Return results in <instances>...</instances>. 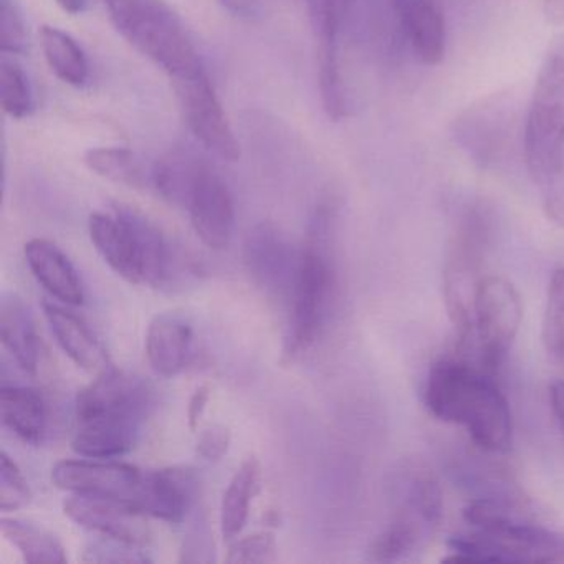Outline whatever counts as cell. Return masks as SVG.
<instances>
[{"label": "cell", "instance_id": "obj_1", "mask_svg": "<svg viewBox=\"0 0 564 564\" xmlns=\"http://www.w3.org/2000/svg\"><path fill=\"white\" fill-rule=\"evenodd\" d=\"M424 401L435 417L465 427L481 451H510V405L495 376L475 359L457 355L435 362L425 382Z\"/></svg>", "mask_w": 564, "mask_h": 564}, {"label": "cell", "instance_id": "obj_2", "mask_svg": "<svg viewBox=\"0 0 564 564\" xmlns=\"http://www.w3.org/2000/svg\"><path fill=\"white\" fill-rule=\"evenodd\" d=\"M524 167L544 216L564 229V34L547 45L527 107Z\"/></svg>", "mask_w": 564, "mask_h": 564}, {"label": "cell", "instance_id": "obj_3", "mask_svg": "<svg viewBox=\"0 0 564 564\" xmlns=\"http://www.w3.org/2000/svg\"><path fill=\"white\" fill-rule=\"evenodd\" d=\"M154 409V389L138 376L105 369L75 402L74 451L82 457L115 458L130 452Z\"/></svg>", "mask_w": 564, "mask_h": 564}, {"label": "cell", "instance_id": "obj_4", "mask_svg": "<svg viewBox=\"0 0 564 564\" xmlns=\"http://www.w3.org/2000/svg\"><path fill=\"white\" fill-rule=\"evenodd\" d=\"M464 520L471 533L447 541L452 563H564V534L524 520L490 498L470 501Z\"/></svg>", "mask_w": 564, "mask_h": 564}, {"label": "cell", "instance_id": "obj_5", "mask_svg": "<svg viewBox=\"0 0 564 564\" xmlns=\"http://www.w3.org/2000/svg\"><path fill=\"white\" fill-rule=\"evenodd\" d=\"M121 37L166 72L171 80L206 72L199 51L180 15L164 0H104Z\"/></svg>", "mask_w": 564, "mask_h": 564}, {"label": "cell", "instance_id": "obj_6", "mask_svg": "<svg viewBox=\"0 0 564 564\" xmlns=\"http://www.w3.org/2000/svg\"><path fill=\"white\" fill-rule=\"evenodd\" d=\"M335 210L329 204L316 207L310 219L308 236L300 253L299 272L290 295V323L285 339L289 359L312 348L332 306L335 273L328 256Z\"/></svg>", "mask_w": 564, "mask_h": 564}, {"label": "cell", "instance_id": "obj_7", "mask_svg": "<svg viewBox=\"0 0 564 564\" xmlns=\"http://www.w3.org/2000/svg\"><path fill=\"white\" fill-rule=\"evenodd\" d=\"M524 118L513 95H491L452 121L451 137L481 170L505 171L524 164Z\"/></svg>", "mask_w": 564, "mask_h": 564}, {"label": "cell", "instance_id": "obj_8", "mask_svg": "<svg viewBox=\"0 0 564 564\" xmlns=\"http://www.w3.org/2000/svg\"><path fill=\"white\" fill-rule=\"evenodd\" d=\"M490 234V217L481 207L465 210L444 270V300L448 318L457 329L458 352H474L475 296L480 275L481 253Z\"/></svg>", "mask_w": 564, "mask_h": 564}, {"label": "cell", "instance_id": "obj_9", "mask_svg": "<svg viewBox=\"0 0 564 564\" xmlns=\"http://www.w3.org/2000/svg\"><path fill=\"white\" fill-rule=\"evenodd\" d=\"M520 295L513 283L503 276H484L475 296L474 356L475 361L497 375L503 365L518 329H520Z\"/></svg>", "mask_w": 564, "mask_h": 564}, {"label": "cell", "instance_id": "obj_10", "mask_svg": "<svg viewBox=\"0 0 564 564\" xmlns=\"http://www.w3.org/2000/svg\"><path fill=\"white\" fill-rule=\"evenodd\" d=\"M144 470L110 458L62 460L52 468V480L62 490L91 497L113 498L137 508Z\"/></svg>", "mask_w": 564, "mask_h": 564}, {"label": "cell", "instance_id": "obj_11", "mask_svg": "<svg viewBox=\"0 0 564 564\" xmlns=\"http://www.w3.org/2000/svg\"><path fill=\"white\" fill-rule=\"evenodd\" d=\"M177 97L186 117L187 127L206 150L220 160L234 161L240 158V144L227 120L223 104L206 72L197 77L174 82Z\"/></svg>", "mask_w": 564, "mask_h": 564}, {"label": "cell", "instance_id": "obj_12", "mask_svg": "<svg viewBox=\"0 0 564 564\" xmlns=\"http://www.w3.org/2000/svg\"><path fill=\"white\" fill-rule=\"evenodd\" d=\"M308 9L318 45L316 61L323 108L332 120L339 121L348 115V98L339 67L341 4L339 0H308Z\"/></svg>", "mask_w": 564, "mask_h": 564}, {"label": "cell", "instance_id": "obj_13", "mask_svg": "<svg viewBox=\"0 0 564 564\" xmlns=\"http://www.w3.org/2000/svg\"><path fill=\"white\" fill-rule=\"evenodd\" d=\"M246 265L253 282L273 296L292 295L300 253L273 223H260L246 239Z\"/></svg>", "mask_w": 564, "mask_h": 564}, {"label": "cell", "instance_id": "obj_14", "mask_svg": "<svg viewBox=\"0 0 564 564\" xmlns=\"http://www.w3.org/2000/svg\"><path fill=\"white\" fill-rule=\"evenodd\" d=\"M64 511L78 527L108 540L144 547L153 538L147 514L113 498L74 494L64 501Z\"/></svg>", "mask_w": 564, "mask_h": 564}, {"label": "cell", "instance_id": "obj_15", "mask_svg": "<svg viewBox=\"0 0 564 564\" xmlns=\"http://www.w3.org/2000/svg\"><path fill=\"white\" fill-rule=\"evenodd\" d=\"M184 209L189 213L194 232L204 246L213 250L229 246L236 227V203L226 181L210 164L194 183Z\"/></svg>", "mask_w": 564, "mask_h": 564}, {"label": "cell", "instance_id": "obj_16", "mask_svg": "<svg viewBox=\"0 0 564 564\" xmlns=\"http://www.w3.org/2000/svg\"><path fill=\"white\" fill-rule=\"evenodd\" d=\"M199 477L191 467L144 470L137 510L167 523H183L196 507Z\"/></svg>", "mask_w": 564, "mask_h": 564}, {"label": "cell", "instance_id": "obj_17", "mask_svg": "<svg viewBox=\"0 0 564 564\" xmlns=\"http://www.w3.org/2000/svg\"><path fill=\"white\" fill-rule=\"evenodd\" d=\"M88 232L95 249L117 275L133 285H143L140 243L124 207H117L111 214H91Z\"/></svg>", "mask_w": 564, "mask_h": 564}, {"label": "cell", "instance_id": "obj_18", "mask_svg": "<svg viewBox=\"0 0 564 564\" xmlns=\"http://www.w3.org/2000/svg\"><path fill=\"white\" fill-rule=\"evenodd\" d=\"M391 8L415 57L429 67L444 61L445 21L434 0H391Z\"/></svg>", "mask_w": 564, "mask_h": 564}, {"label": "cell", "instance_id": "obj_19", "mask_svg": "<svg viewBox=\"0 0 564 564\" xmlns=\"http://www.w3.org/2000/svg\"><path fill=\"white\" fill-rule=\"evenodd\" d=\"M25 260L37 282L54 299L67 305H82L85 300L84 285L64 250L45 239H32L25 243Z\"/></svg>", "mask_w": 564, "mask_h": 564}, {"label": "cell", "instance_id": "obj_20", "mask_svg": "<svg viewBox=\"0 0 564 564\" xmlns=\"http://www.w3.org/2000/svg\"><path fill=\"white\" fill-rule=\"evenodd\" d=\"M194 333L183 316L163 313L154 316L147 333V356L158 376L180 375L193 351Z\"/></svg>", "mask_w": 564, "mask_h": 564}, {"label": "cell", "instance_id": "obj_21", "mask_svg": "<svg viewBox=\"0 0 564 564\" xmlns=\"http://www.w3.org/2000/svg\"><path fill=\"white\" fill-rule=\"evenodd\" d=\"M45 318L65 355L85 371H105L107 352L87 323L55 303H44Z\"/></svg>", "mask_w": 564, "mask_h": 564}, {"label": "cell", "instance_id": "obj_22", "mask_svg": "<svg viewBox=\"0 0 564 564\" xmlns=\"http://www.w3.org/2000/svg\"><path fill=\"white\" fill-rule=\"evenodd\" d=\"M0 338L22 371L37 375V335L31 312L18 293H4L0 300Z\"/></svg>", "mask_w": 564, "mask_h": 564}, {"label": "cell", "instance_id": "obj_23", "mask_svg": "<svg viewBox=\"0 0 564 564\" xmlns=\"http://www.w3.org/2000/svg\"><path fill=\"white\" fill-rule=\"evenodd\" d=\"M431 528L414 505L402 501L391 523L372 540L368 557L375 563H394V561L404 560L417 550L425 538V531Z\"/></svg>", "mask_w": 564, "mask_h": 564}, {"label": "cell", "instance_id": "obj_24", "mask_svg": "<svg viewBox=\"0 0 564 564\" xmlns=\"http://www.w3.org/2000/svg\"><path fill=\"white\" fill-rule=\"evenodd\" d=\"M0 414L6 427L25 444H41L47 429V405L41 392L22 386H2Z\"/></svg>", "mask_w": 564, "mask_h": 564}, {"label": "cell", "instance_id": "obj_25", "mask_svg": "<svg viewBox=\"0 0 564 564\" xmlns=\"http://www.w3.org/2000/svg\"><path fill=\"white\" fill-rule=\"evenodd\" d=\"M207 161L186 148H176L164 154L151 171V183L163 199L184 209L187 196Z\"/></svg>", "mask_w": 564, "mask_h": 564}, {"label": "cell", "instance_id": "obj_26", "mask_svg": "<svg viewBox=\"0 0 564 564\" xmlns=\"http://www.w3.org/2000/svg\"><path fill=\"white\" fill-rule=\"evenodd\" d=\"M260 478H262V465L256 457L243 460L234 474L220 505V531L226 540H232L246 527L250 505L259 494Z\"/></svg>", "mask_w": 564, "mask_h": 564}, {"label": "cell", "instance_id": "obj_27", "mask_svg": "<svg viewBox=\"0 0 564 564\" xmlns=\"http://www.w3.org/2000/svg\"><path fill=\"white\" fill-rule=\"evenodd\" d=\"M42 51L51 70L64 84L84 87L90 77L87 54L72 35L61 29L45 25L41 31Z\"/></svg>", "mask_w": 564, "mask_h": 564}, {"label": "cell", "instance_id": "obj_28", "mask_svg": "<svg viewBox=\"0 0 564 564\" xmlns=\"http://www.w3.org/2000/svg\"><path fill=\"white\" fill-rule=\"evenodd\" d=\"M2 533L12 546L18 547L25 563H67V553L62 541L39 524L18 518H2Z\"/></svg>", "mask_w": 564, "mask_h": 564}, {"label": "cell", "instance_id": "obj_29", "mask_svg": "<svg viewBox=\"0 0 564 564\" xmlns=\"http://www.w3.org/2000/svg\"><path fill=\"white\" fill-rule=\"evenodd\" d=\"M85 164L111 183L128 187H143L148 183L143 164L133 151L124 148H95L85 154Z\"/></svg>", "mask_w": 564, "mask_h": 564}, {"label": "cell", "instance_id": "obj_30", "mask_svg": "<svg viewBox=\"0 0 564 564\" xmlns=\"http://www.w3.org/2000/svg\"><path fill=\"white\" fill-rule=\"evenodd\" d=\"M543 346L551 362L564 372V269L554 270L547 286Z\"/></svg>", "mask_w": 564, "mask_h": 564}, {"label": "cell", "instance_id": "obj_31", "mask_svg": "<svg viewBox=\"0 0 564 564\" xmlns=\"http://www.w3.org/2000/svg\"><path fill=\"white\" fill-rule=\"evenodd\" d=\"M0 101L9 117L15 120L31 117L35 110L34 90L29 75L15 62L2 58L0 64Z\"/></svg>", "mask_w": 564, "mask_h": 564}, {"label": "cell", "instance_id": "obj_32", "mask_svg": "<svg viewBox=\"0 0 564 564\" xmlns=\"http://www.w3.org/2000/svg\"><path fill=\"white\" fill-rule=\"evenodd\" d=\"M279 546L275 534L270 531L250 534L234 541L227 551L226 563L229 564H270L275 563Z\"/></svg>", "mask_w": 564, "mask_h": 564}, {"label": "cell", "instance_id": "obj_33", "mask_svg": "<svg viewBox=\"0 0 564 564\" xmlns=\"http://www.w3.org/2000/svg\"><path fill=\"white\" fill-rule=\"evenodd\" d=\"M32 491L28 478L19 465L2 452L0 457V510L15 511L24 508L31 501Z\"/></svg>", "mask_w": 564, "mask_h": 564}, {"label": "cell", "instance_id": "obj_34", "mask_svg": "<svg viewBox=\"0 0 564 564\" xmlns=\"http://www.w3.org/2000/svg\"><path fill=\"white\" fill-rule=\"evenodd\" d=\"M28 48V28L18 0H0V51L22 55Z\"/></svg>", "mask_w": 564, "mask_h": 564}, {"label": "cell", "instance_id": "obj_35", "mask_svg": "<svg viewBox=\"0 0 564 564\" xmlns=\"http://www.w3.org/2000/svg\"><path fill=\"white\" fill-rule=\"evenodd\" d=\"M85 563L98 564H134L150 563V557L143 553V547L133 544L121 543V541L108 540L94 541L85 550Z\"/></svg>", "mask_w": 564, "mask_h": 564}, {"label": "cell", "instance_id": "obj_36", "mask_svg": "<svg viewBox=\"0 0 564 564\" xmlns=\"http://www.w3.org/2000/svg\"><path fill=\"white\" fill-rule=\"evenodd\" d=\"M213 560V531H210L206 514L197 513L184 534L181 561L183 563H210Z\"/></svg>", "mask_w": 564, "mask_h": 564}, {"label": "cell", "instance_id": "obj_37", "mask_svg": "<svg viewBox=\"0 0 564 564\" xmlns=\"http://www.w3.org/2000/svg\"><path fill=\"white\" fill-rule=\"evenodd\" d=\"M229 447L230 431L226 425H209L197 437V454L207 462H219L229 452Z\"/></svg>", "mask_w": 564, "mask_h": 564}, {"label": "cell", "instance_id": "obj_38", "mask_svg": "<svg viewBox=\"0 0 564 564\" xmlns=\"http://www.w3.org/2000/svg\"><path fill=\"white\" fill-rule=\"evenodd\" d=\"M210 388L207 384L199 386L191 395L189 405H187V424L193 432L199 429L200 419L206 412L207 404H209Z\"/></svg>", "mask_w": 564, "mask_h": 564}, {"label": "cell", "instance_id": "obj_39", "mask_svg": "<svg viewBox=\"0 0 564 564\" xmlns=\"http://www.w3.org/2000/svg\"><path fill=\"white\" fill-rule=\"evenodd\" d=\"M550 402L557 427H560L561 434L564 437V379L554 381L550 386Z\"/></svg>", "mask_w": 564, "mask_h": 564}, {"label": "cell", "instance_id": "obj_40", "mask_svg": "<svg viewBox=\"0 0 564 564\" xmlns=\"http://www.w3.org/2000/svg\"><path fill=\"white\" fill-rule=\"evenodd\" d=\"M544 15L554 25L564 24V0H544Z\"/></svg>", "mask_w": 564, "mask_h": 564}, {"label": "cell", "instance_id": "obj_41", "mask_svg": "<svg viewBox=\"0 0 564 564\" xmlns=\"http://www.w3.org/2000/svg\"><path fill=\"white\" fill-rule=\"evenodd\" d=\"M58 8L67 14L78 15L87 9L88 0H55Z\"/></svg>", "mask_w": 564, "mask_h": 564}, {"label": "cell", "instance_id": "obj_42", "mask_svg": "<svg viewBox=\"0 0 564 564\" xmlns=\"http://www.w3.org/2000/svg\"><path fill=\"white\" fill-rule=\"evenodd\" d=\"M220 2L236 14H249L253 4L252 0H220Z\"/></svg>", "mask_w": 564, "mask_h": 564}]
</instances>
